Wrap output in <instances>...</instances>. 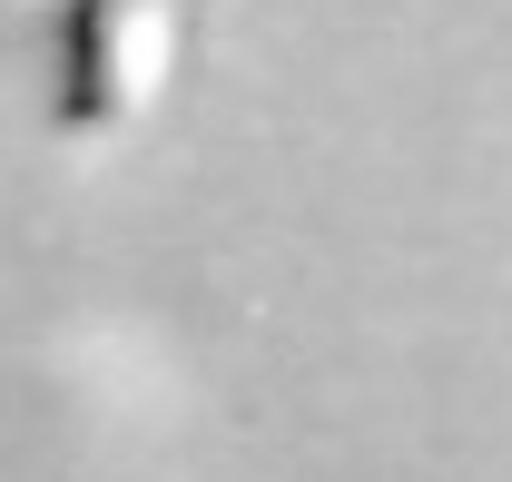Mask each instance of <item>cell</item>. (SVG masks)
<instances>
[{"mask_svg": "<svg viewBox=\"0 0 512 482\" xmlns=\"http://www.w3.org/2000/svg\"><path fill=\"white\" fill-rule=\"evenodd\" d=\"M178 79V0H69L60 20V128L128 138Z\"/></svg>", "mask_w": 512, "mask_h": 482, "instance_id": "1", "label": "cell"}, {"mask_svg": "<svg viewBox=\"0 0 512 482\" xmlns=\"http://www.w3.org/2000/svg\"><path fill=\"white\" fill-rule=\"evenodd\" d=\"M20 10H50V0H0V20H20Z\"/></svg>", "mask_w": 512, "mask_h": 482, "instance_id": "2", "label": "cell"}]
</instances>
